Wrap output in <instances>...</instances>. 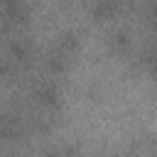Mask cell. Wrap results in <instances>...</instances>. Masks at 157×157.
I'll return each instance as SVG.
<instances>
[{
    "label": "cell",
    "instance_id": "52a82bcc",
    "mask_svg": "<svg viewBox=\"0 0 157 157\" xmlns=\"http://www.w3.org/2000/svg\"><path fill=\"white\" fill-rule=\"evenodd\" d=\"M142 157H157V135H142L132 142Z\"/></svg>",
    "mask_w": 157,
    "mask_h": 157
},
{
    "label": "cell",
    "instance_id": "277c9868",
    "mask_svg": "<svg viewBox=\"0 0 157 157\" xmlns=\"http://www.w3.org/2000/svg\"><path fill=\"white\" fill-rule=\"evenodd\" d=\"M7 59H10L15 66H29V64L34 61V49H32V44H29L27 39L17 37V39H12V42L7 44Z\"/></svg>",
    "mask_w": 157,
    "mask_h": 157
},
{
    "label": "cell",
    "instance_id": "9c48e42d",
    "mask_svg": "<svg viewBox=\"0 0 157 157\" xmlns=\"http://www.w3.org/2000/svg\"><path fill=\"white\" fill-rule=\"evenodd\" d=\"M120 157H142V155H140V150H137L135 145H130V147H128V150H125Z\"/></svg>",
    "mask_w": 157,
    "mask_h": 157
},
{
    "label": "cell",
    "instance_id": "3957f363",
    "mask_svg": "<svg viewBox=\"0 0 157 157\" xmlns=\"http://www.w3.org/2000/svg\"><path fill=\"white\" fill-rule=\"evenodd\" d=\"M128 5H130V0H93V5H91V15H93L96 20L108 22V20L120 17V15L128 10Z\"/></svg>",
    "mask_w": 157,
    "mask_h": 157
},
{
    "label": "cell",
    "instance_id": "6da1fadb",
    "mask_svg": "<svg viewBox=\"0 0 157 157\" xmlns=\"http://www.w3.org/2000/svg\"><path fill=\"white\" fill-rule=\"evenodd\" d=\"M32 103H34V110L37 113H44V115H56L59 108H61V88L44 78V81H37L32 86Z\"/></svg>",
    "mask_w": 157,
    "mask_h": 157
},
{
    "label": "cell",
    "instance_id": "8992f818",
    "mask_svg": "<svg viewBox=\"0 0 157 157\" xmlns=\"http://www.w3.org/2000/svg\"><path fill=\"white\" fill-rule=\"evenodd\" d=\"M108 47H110V52H113L115 56H128V54L135 49V42H132V37H130L128 29L118 27V29H113V32L108 34Z\"/></svg>",
    "mask_w": 157,
    "mask_h": 157
},
{
    "label": "cell",
    "instance_id": "7a4b0ae2",
    "mask_svg": "<svg viewBox=\"0 0 157 157\" xmlns=\"http://www.w3.org/2000/svg\"><path fill=\"white\" fill-rule=\"evenodd\" d=\"M0 17L5 25H22L29 17L27 0H0Z\"/></svg>",
    "mask_w": 157,
    "mask_h": 157
},
{
    "label": "cell",
    "instance_id": "5b68a950",
    "mask_svg": "<svg viewBox=\"0 0 157 157\" xmlns=\"http://www.w3.org/2000/svg\"><path fill=\"white\" fill-rule=\"evenodd\" d=\"M74 59H76V56L61 52L59 47H52V49L47 52V56H44V64H47V69H49L54 76H61V74H66V71L74 66Z\"/></svg>",
    "mask_w": 157,
    "mask_h": 157
},
{
    "label": "cell",
    "instance_id": "ba28073f",
    "mask_svg": "<svg viewBox=\"0 0 157 157\" xmlns=\"http://www.w3.org/2000/svg\"><path fill=\"white\" fill-rule=\"evenodd\" d=\"M142 17H145V25H147V27L157 29V0H150V2L145 5Z\"/></svg>",
    "mask_w": 157,
    "mask_h": 157
}]
</instances>
